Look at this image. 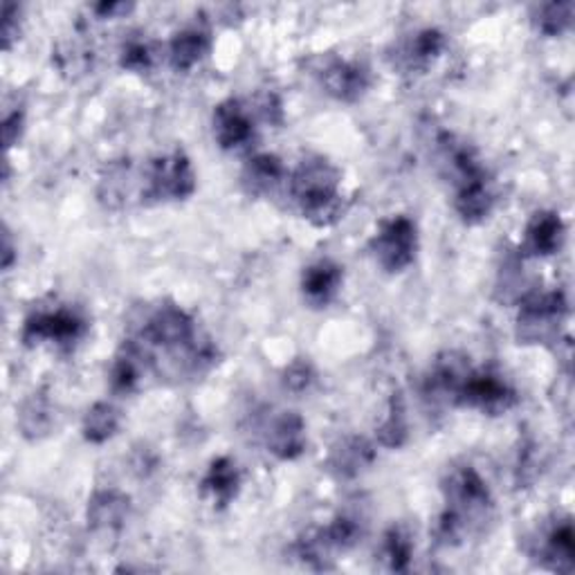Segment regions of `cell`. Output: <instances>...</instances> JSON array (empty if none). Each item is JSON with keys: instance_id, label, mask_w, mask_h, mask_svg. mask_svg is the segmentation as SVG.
Masks as SVG:
<instances>
[{"instance_id": "d6986e66", "label": "cell", "mask_w": 575, "mask_h": 575, "mask_svg": "<svg viewBox=\"0 0 575 575\" xmlns=\"http://www.w3.org/2000/svg\"><path fill=\"white\" fill-rule=\"evenodd\" d=\"M288 176L291 174H285V167L276 156L259 154L250 158L247 165L243 167L241 183L250 196L263 198V196H272L288 181Z\"/></svg>"}, {"instance_id": "7c38bea8", "label": "cell", "mask_w": 575, "mask_h": 575, "mask_svg": "<svg viewBox=\"0 0 575 575\" xmlns=\"http://www.w3.org/2000/svg\"><path fill=\"white\" fill-rule=\"evenodd\" d=\"M566 236L564 221L557 212H535L524 230V241H522V254L524 256H553L562 250Z\"/></svg>"}, {"instance_id": "1f68e13d", "label": "cell", "mask_w": 575, "mask_h": 575, "mask_svg": "<svg viewBox=\"0 0 575 575\" xmlns=\"http://www.w3.org/2000/svg\"><path fill=\"white\" fill-rule=\"evenodd\" d=\"M23 128H26V113L21 108L12 110L6 115V121H3V139H6V147L12 149L14 144H19L21 135H23Z\"/></svg>"}, {"instance_id": "5b68a950", "label": "cell", "mask_w": 575, "mask_h": 575, "mask_svg": "<svg viewBox=\"0 0 575 575\" xmlns=\"http://www.w3.org/2000/svg\"><path fill=\"white\" fill-rule=\"evenodd\" d=\"M147 185H144L142 201L152 203H172L187 201L194 196L198 181L192 160L183 152H172L156 158L147 172Z\"/></svg>"}, {"instance_id": "7402d4cb", "label": "cell", "mask_w": 575, "mask_h": 575, "mask_svg": "<svg viewBox=\"0 0 575 575\" xmlns=\"http://www.w3.org/2000/svg\"><path fill=\"white\" fill-rule=\"evenodd\" d=\"M537 553H539L544 566H548L553 571L571 573L573 557H575V535H573L571 519H564V522L555 524L553 528H548L542 535V544H539Z\"/></svg>"}, {"instance_id": "ffe728a7", "label": "cell", "mask_w": 575, "mask_h": 575, "mask_svg": "<svg viewBox=\"0 0 575 575\" xmlns=\"http://www.w3.org/2000/svg\"><path fill=\"white\" fill-rule=\"evenodd\" d=\"M238 490H241L238 466L230 457L214 459L201 481V495L207 497L216 508H225L236 499Z\"/></svg>"}, {"instance_id": "d6a6232c", "label": "cell", "mask_w": 575, "mask_h": 575, "mask_svg": "<svg viewBox=\"0 0 575 575\" xmlns=\"http://www.w3.org/2000/svg\"><path fill=\"white\" fill-rule=\"evenodd\" d=\"M3 41H6V50L12 48V41L19 37V8L12 3H6L3 10Z\"/></svg>"}, {"instance_id": "d590c367", "label": "cell", "mask_w": 575, "mask_h": 575, "mask_svg": "<svg viewBox=\"0 0 575 575\" xmlns=\"http://www.w3.org/2000/svg\"><path fill=\"white\" fill-rule=\"evenodd\" d=\"M14 263V245H12V236L10 232L6 230V243H3V267L10 270Z\"/></svg>"}, {"instance_id": "484cf974", "label": "cell", "mask_w": 575, "mask_h": 575, "mask_svg": "<svg viewBox=\"0 0 575 575\" xmlns=\"http://www.w3.org/2000/svg\"><path fill=\"white\" fill-rule=\"evenodd\" d=\"M409 439V420H407V409H405V398L400 391H396L389 400L387 416L378 427V444L382 448L398 450L407 444Z\"/></svg>"}, {"instance_id": "836d02e7", "label": "cell", "mask_w": 575, "mask_h": 575, "mask_svg": "<svg viewBox=\"0 0 575 575\" xmlns=\"http://www.w3.org/2000/svg\"><path fill=\"white\" fill-rule=\"evenodd\" d=\"M259 110L263 115L265 121L270 124H281L283 121V108H281V99L274 92H265L259 101Z\"/></svg>"}, {"instance_id": "e575fe53", "label": "cell", "mask_w": 575, "mask_h": 575, "mask_svg": "<svg viewBox=\"0 0 575 575\" xmlns=\"http://www.w3.org/2000/svg\"><path fill=\"white\" fill-rule=\"evenodd\" d=\"M130 10H133L130 3H101V6H95V12L101 19H113V17H119V14H128Z\"/></svg>"}, {"instance_id": "ac0fdd59", "label": "cell", "mask_w": 575, "mask_h": 575, "mask_svg": "<svg viewBox=\"0 0 575 575\" xmlns=\"http://www.w3.org/2000/svg\"><path fill=\"white\" fill-rule=\"evenodd\" d=\"M152 367L149 353L144 351L135 340H124L121 349L115 355L110 367V387L115 393H133L139 384L144 373Z\"/></svg>"}, {"instance_id": "8fae6325", "label": "cell", "mask_w": 575, "mask_h": 575, "mask_svg": "<svg viewBox=\"0 0 575 575\" xmlns=\"http://www.w3.org/2000/svg\"><path fill=\"white\" fill-rule=\"evenodd\" d=\"M214 139L221 149H241L254 139V121L238 99H225L214 108Z\"/></svg>"}, {"instance_id": "83f0119b", "label": "cell", "mask_w": 575, "mask_h": 575, "mask_svg": "<svg viewBox=\"0 0 575 575\" xmlns=\"http://www.w3.org/2000/svg\"><path fill=\"white\" fill-rule=\"evenodd\" d=\"M573 3H544L535 8L533 26L544 37H559L571 28Z\"/></svg>"}, {"instance_id": "2e32d148", "label": "cell", "mask_w": 575, "mask_h": 575, "mask_svg": "<svg viewBox=\"0 0 575 575\" xmlns=\"http://www.w3.org/2000/svg\"><path fill=\"white\" fill-rule=\"evenodd\" d=\"M344 267L331 259L311 263L302 274V293L311 306H329L342 288Z\"/></svg>"}, {"instance_id": "d4e9b609", "label": "cell", "mask_w": 575, "mask_h": 575, "mask_svg": "<svg viewBox=\"0 0 575 575\" xmlns=\"http://www.w3.org/2000/svg\"><path fill=\"white\" fill-rule=\"evenodd\" d=\"M55 425V409L52 402L46 393H32L19 413V427L23 431V437L35 441L46 435H50V429Z\"/></svg>"}, {"instance_id": "603a6c76", "label": "cell", "mask_w": 575, "mask_h": 575, "mask_svg": "<svg viewBox=\"0 0 575 575\" xmlns=\"http://www.w3.org/2000/svg\"><path fill=\"white\" fill-rule=\"evenodd\" d=\"M212 50V37L205 28H185L174 35L169 43V61L174 70L189 72Z\"/></svg>"}, {"instance_id": "9a60e30c", "label": "cell", "mask_w": 575, "mask_h": 575, "mask_svg": "<svg viewBox=\"0 0 575 575\" xmlns=\"http://www.w3.org/2000/svg\"><path fill=\"white\" fill-rule=\"evenodd\" d=\"M470 373H472V367L464 353L446 351L437 358L435 367H431V373L427 378V393L455 402L459 389L464 387Z\"/></svg>"}, {"instance_id": "44dd1931", "label": "cell", "mask_w": 575, "mask_h": 575, "mask_svg": "<svg viewBox=\"0 0 575 575\" xmlns=\"http://www.w3.org/2000/svg\"><path fill=\"white\" fill-rule=\"evenodd\" d=\"M130 513V499L119 490H97L88 501V524L99 533L119 530Z\"/></svg>"}, {"instance_id": "cb8c5ba5", "label": "cell", "mask_w": 575, "mask_h": 575, "mask_svg": "<svg viewBox=\"0 0 575 575\" xmlns=\"http://www.w3.org/2000/svg\"><path fill=\"white\" fill-rule=\"evenodd\" d=\"M121 425V413L115 405L110 402H95L81 422V435L88 444L92 446H101L106 441H110Z\"/></svg>"}, {"instance_id": "ba28073f", "label": "cell", "mask_w": 575, "mask_h": 575, "mask_svg": "<svg viewBox=\"0 0 575 575\" xmlns=\"http://www.w3.org/2000/svg\"><path fill=\"white\" fill-rule=\"evenodd\" d=\"M517 391L495 371H472L457 393L455 405L501 416L517 405Z\"/></svg>"}, {"instance_id": "f546056e", "label": "cell", "mask_w": 575, "mask_h": 575, "mask_svg": "<svg viewBox=\"0 0 575 575\" xmlns=\"http://www.w3.org/2000/svg\"><path fill=\"white\" fill-rule=\"evenodd\" d=\"M119 66L130 72H149L154 68V50L147 41L130 39L121 46Z\"/></svg>"}, {"instance_id": "e0dca14e", "label": "cell", "mask_w": 575, "mask_h": 575, "mask_svg": "<svg viewBox=\"0 0 575 575\" xmlns=\"http://www.w3.org/2000/svg\"><path fill=\"white\" fill-rule=\"evenodd\" d=\"M444 50L446 35L437 28H425L400 46L396 55V66L405 72H422L441 57Z\"/></svg>"}, {"instance_id": "4316f807", "label": "cell", "mask_w": 575, "mask_h": 575, "mask_svg": "<svg viewBox=\"0 0 575 575\" xmlns=\"http://www.w3.org/2000/svg\"><path fill=\"white\" fill-rule=\"evenodd\" d=\"M413 557V544L409 533L402 526H391L382 537V559L387 562L389 571L405 573Z\"/></svg>"}, {"instance_id": "4fadbf2b", "label": "cell", "mask_w": 575, "mask_h": 575, "mask_svg": "<svg viewBox=\"0 0 575 575\" xmlns=\"http://www.w3.org/2000/svg\"><path fill=\"white\" fill-rule=\"evenodd\" d=\"M376 461V448L364 437L340 439L327 459V470L335 479H358Z\"/></svg>"}, {"instance_id": "7a4b0ae2", "label": "cell", "mask_w": 575, "mask_h": 575, "mask_svg": "<svg viewBox=\"0 0 575 575\" xmlns=\"http://www.w3.org/2000/svg\"><path fill=\"white\" fill-rule=\"evenodd\" d=\"M340 187L342 172L324 156H306L288 176V194L315 227H329L342 218L344 198Z\"/></svg>"}, {"instance_id": "9c48e42d", "label": "cell", "mask_w": 575, "mask_h": 575, "mask_svg": "<svg viewBox=\"0 0 575 575\" xmlns=\"http://www.w3.org/2000/svg\"><path fill=\"white\" fill-rule=\"evenodd\" d=\"M261 437L265 450L279 461L300 459L309 446L306 422L298 411H279L267 416Z\"/></svg>"}, {"instance_id": "3957f363", "label": "cell", "mask_w": 575, "mask_h": 575, "mask_svg": "<svg viewBox=\"0 0 575 575\" xmlns=\"http://www.w3.org/2000/svg\"><path fill=\"white\" fill-rule=\"evenodd\" d=\"M130 340H135L144 351L156 349L172 353L198 338L194 318L174 302H160L152 309H144V318L130 329Z\"/></svg>"}, {"instance_id": "f1b7e54d", "label": "cell", "mask_w": 575, "mask_h": 575, "mask_svg": "<svg viewBox=\"0 0 575 575\" xmlns=\"http://www.w3.org/2000/svg\"><path fill=\"white\" fill-rule=\"evenodd\" d=\"M322 535L333 550H349L360 542L362 526L355 517L340 515L327 528H322Z\"/></svg>"}, {"instance_id": "52a82bcc", "label": "cell", "mask_w": 575, "mask_h": 575, "mask_svg": "<svg viewBox=\"0 0 575 575\" xmlns=\"http://www.w3.org/2000/svg\"><path fill=\"white\" fill-rule=\"evenodd\" d=\"M88 331L86 318L70 306L32 313L23 324V342L37 347L43 342L57 344L59 349H72Z\"/></svg>"}, {"instance_id": "277c9868", "label": "cell", "mask_w": 575, "mask_h": 575, "mask_svg": "<svg viewBox=\"0 0 575 575\" xmlns=\"http://www.w3.org/2000/svg\"><path fill=\"white\" fill-rule=\"evenodd\" d=\"M566 313H568V304L559 291L526 295L517 315L519 344L555 342Z\"/></svg>"}, {"instance_id": "4dcf8cb0", "label": "cell", "mask_w": 575, "mask_h": 575, "mask_svg": "<svg viewBox=\"0 0 575 575\" xmlns=\"http://www.w3.org/2000/svg\"><path fill=\"white\" fill-rule=\"evenodd\" d=\"M281 382H283V387L288 391L302 393V391H306L315 382V369H313V364L309 360L300 358L291 367H285Z\"/></svg>"}, {"instance_id": "5bb4252c", "label": "cell", "mask_w": 575, "mask_h": 575, "mask_svg": "<svg viewBox=\"0 0 575 575\" xmlns=\"http://www.w3.org/2000/svg\"><path fill=\"white\" fill-rule=\"evenodd\" d=\"M455 189H457L455 209L464 223L477 225L490 216V212L495 207V194H493L488 172L457 183Z\"/></svg>"}, {"instance_id": "6da1fadb", "label": "cell", "mask_w": 575, "mask_h": 575, "mask_svg": "<svg viewBox=\"0 0 575 575\" xmlns=\"http://www.w3.org/2000/svg\"><path fill=\"white\" fill-rule=\"evenodd\" d=\"M446 510L439 517L437 537L446 546H459L479 530L493 513V495L484 477L472 466L452 468L444 479Z\"/></svg>"}, {"instance_id": "30bf717a", "label": "cell", "mask_w": 575, "mask_h": 575, "mask_svg": "<svg viewBox=\"0 0 575 575\" xmlns=\"http://www.w3.org/2000/svg\"><path fill=\"white\" fill-rule=\"evenodd\" d=\"M318 72L327 95L344 104H353L362 99L371 86V72L360 61L331 57V59H324V66Z\"/></svg>"}, {"instance_id": "8992f818", "label": "cell", "mask_w": 575, "mask_h": 575, "mask_svg": "<svg viewBox=\"0 0 575 575\" xmlns=\"http://www.w3.org/2000/svg\"><path fill=\"white\" fill-rule=\"evenodd\" d=\"M369 250L376 263L384 272L389 274L405 272L416 261V254H418L416 223L405 214L382 221L369 243Z\"/></svg>"}]
</instances>
